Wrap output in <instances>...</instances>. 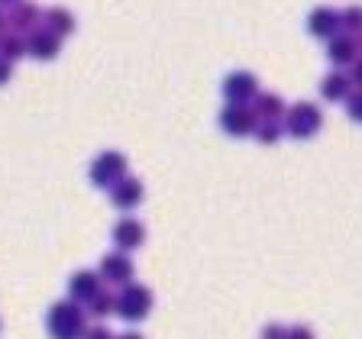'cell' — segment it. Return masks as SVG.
<instances>
[{"label":"cell","mask_w":362,"mask_h":339,"mask_svg":"<svg viewBox=\"0 0 362 339\" xmlns=\"http://www.w3.org/2000/svg\"><path fill=\"white\" fill-rule=\"evenodd\" d=\"M49 336L52 339H84L88 333V320H84V310L75 301H59L49 310Z\"/></svg>","instance_id":"6da1fadb"},{"label":"cell","mask_w":362,"mask_h":339,"mask_svg":"<svg viewBox=\"0 0 362 339\" xmlns=\"http://www.w3.org/2000/svg\"><path fill=\"white\" fill-rule=\"evenodd\" d=\"M320 126H324V113L310 100H298L285 110V133L294 136V139H310V136H317Z\"/></svg>","instance_id":"7a4b0ae2"},{"label":"cell","mask_w":362,"mask_h":339,"mask_svg":"<svg viewBox=\"0 0 362 339\" xmlns=\"http://www.w3.org/2000/svg\"><path fill=\"white\" fill-rule=\"evenodd\" d=\"M152 304H156V297H152V291L146 285H127L117 294V314L123 320H129V323L146 320L152 314Z\"/></svg>","instance_id":"3957f363"},{"label":"cell","mask_w":362,"mask_h":339,"mask_svg":"<svg viewBox=\"0 0 362 339\" xmlns=\"http://www.w3.org/2000/svg\"><path fill=\"white\" fill-rule=\"evenodd\" d=\"M123 178H127V155H120V152H100V155L94 158L90 181H94L98 188L110 191L113 184H120Z\"/></svg>","instance_id":"277c9868"},{"label":"cell","mask_w":362,"mask_h":339,"mask_svg":"<svg viewBox=\"0 0 362 339\" xmlns=\"http://www.w3.org/2000/svg\"><path fill=\"white\" fill-rule=\"evenodd\" d=\"M256 126H259V120L249 104H226L220 110V129L226 136H249V133H256Z\"/></svg>","instance_id":"5b68a950"},{"label":"cell","mask_w":362,"mask_h":339,"mask_svg":"<svg viewBox=\"0 0 362 339\" xmlns=\"http://www.w3.org/2000/svg\"><path fill=\"white\" fill-rule=\"evenodd\" d=\"M259 94V78L252 71H230L223 78V97L226 104H252Z\"/></svg>","instance_id":"8992f818"},{"label":"cell","mask_w":362,"mask_h":339,"mask_svg":"<svg viewBox=\"0 0 362 339\" xmlns=\"http://www.w3.org/2000/svg\"><path fill=\"white\" fill-rule=\"evenodd\" d=\"M100 278L117 287L133 285V262H129L127 252H110V256L100 258Z\"/></svg>","instance_id":"52a82bcc"},{"label":"cell","mask_w":362,"mask_h":339,"mask_svg":"<svg viewBox=\"0 0 362 339\" xmlns=\"http://www.w3.org/2000/svg\"><path fill=\"white\" fill-rule=\"evenodd\" d=\"M68 291H71V301L75 304H90L104 287H100V275L98 271H75L71 281H68Z\"/></svg>","instance_id":"ba28073f"},{"label":"cell","mask_w":362,"mask_h":339,"mask_svg":"<svg viewBox=\"0 0 362 339\" xmlns=\"http://www.w3.org/2000/svg\"><path fill=\"white\" fill-rule=\"evenodd\" d=\"M146 239V230L136 217H123L113 226V242L120 246V252H129V249H139Z\"/></svg>","instance_id":"9c48e42d"},{"label":"cell","mask_w":362,"mask_h":339,"mask_svg":"<svg viewBox=\"0 0 362 339\" xmlns=\"http://www.w3.org/2000/svg\"><path fill=\"white\" fill-rule=\"evenodd\" d=\"M308 30L317 39H333L339 36V13L333 7H317L308 16Z\"/></svg>","instance_id":"30bf717a"},{"label":"cell","mask_w":362,"mask_h":339,"mask_svg":"<svg viewBox=\"0 0 362 339\" xmlns=\"http://www.w3.org/2000/svg\"><path fill=\"white\" fill-rule=\"evenodd\" d=\"M59 49H62V39L52 36L49 30H33L30 36H26V52H30L33 59H39V61L55 59Z\"/></svg>","instance_id":"8fae6325"},{"label":"cell","mask_w":362,"mask_h":339,"mask_svg":"<svg viewBox=\"0 0 362 339\" xmlns=\"http://www.w3.org/2000/svg\"><path fill=\"white\" fill-rule=\"evenodd\" d=\"M143 181L139 178H123L120 184H113L110 188V201L120 207V210H133V207H139L143 203Z\"/></svg>","instance_id":"7c38bea8"},{"label":"cell","mask_w":362,"mask_h":339,"mask_svg":"<svg viewBox=\"0 0 362 339\" xmlns=\"http://www.w3.org/2000/svg\"><path fill=\"white\" fill-rule=\"evenodd\" d=\"M249 107H252L259 123H279V120H285V110H288L285 100H281L279 94H262V90H259L256 100Z\"/></svg>","instance_id":"4fadbf2b"},{"label":"cell","mask_w":362,"mask_h":339,"mask_svg":"<svg viewBox=\"0 0 362 339\" xmlns=\"http://www.w3.org/2000/svg\"><path fill=\"white\" fill-rule=\"evenodd\" d=\"M327 59L337 68L353 65V61L359 59V45H356L353 36H343V32H339V36H333L330 42H327Z\"/></svg>","instance_id":"5bb4252c"},{"label":"cell","mask_w":362,"mask_h":339,"mask_svg":"<svg viewBox=\"0 0 362 339\" xmlns=\"http://www.w3.org/2000/svg\"><path fill=\"white\" fill-rule=\"evenodd\" d=\"M349 94H353V84H349V75H343V71H330L320 81V97L330 100V104H343Z\"/></svg>","instance_id":"9a60e30c"},{"label":"cell","mask_w":362,"mask_h":339,"mask_svg":"<svg viewBox=\"0 0 362 339\" xmlns=\"http://www.w3.org/2000/svg\"><path fill=\"white\" fill-rule=\"evenodd\" d=\"M7 23L13 26V32H26V30H33V26L39 23V10L33 7V4H13V7H10Z\"/></svg>","instance_id":"2e32d148"},{"label":"cell","mask_w":362,"mask_h":339,"mask_svg":"<svg viewBox=\"0 0 362 339\" xmlns=\"http://www.w3.org/2000/svg\"><path fill=\"white\" fill-rule=\"evenodd\" d=\"M45 30L52 32V36H59V39L71 36V32H75V16L68 13V10H62V7L49 10V13H45Z\"/></svg>","instance_id":"e0dca14e"},{"label":"cell","mask_w":362,"mask_h":339,"mask_svg":"<svg viewBox=\"0 0 362 339\" xmlns=\"http://www.w3.org/2000/svg\"><path fill=\"white\" fill-rule=\"evenodd\" d=\"M20 55H26V39H23L20 32H4V36H0V59H7L10 65H13Z\"/></svg>","instance_id":"ac0fdd59"},{"label":"cell","mask_w":362,"mask_h":339,"mask_svg":"<svg viewBox=\"0 0 362 339\" xmlns=\"http://www.w3.org/2000/svg\"><path fill=\"white\" fill-rule=\"evenodd\" d=\"M339 32L343 36H362V7H346L339 13Z\"/></svg>","instance_id":"d6986e66"},{"label":"cell","mask_w":362,"mask_h":339,"mask_svg":"<svg viewBox=\"0 0 362 339\" xmlns=\"http://www.w3.org/2000/svg\"><path fill=\"white\" fill-rule=\"evenodd\" d=\"M88 310H90V316H98V320H104V316L117 314V294L100 291L98 297H94V301L88 304Z\"/></svg>","instance_id":"ffe728a7"},{"label":"cell","mask_w":362,"mask_h":339,"mask_svg":"<svg viewBox=\"0 0 362 339\" xmlns=\"http://www.w3.org/2000/svg\"><path fill=\"white\" fill-rule=\"evenodd\" d=\"M256 139L262 145H275L281 139V126H279V123H259V126H256Z\"/></svg>","instance_id":"44dd1931"},{"label":"cell","mask_w":362,"mask_h":339,"mask_svg":"<svg viewBox=\"0 0 362 339\" xmlns=\"http://www.w3.org/2000/svg\"><path fill=\"white\" fill-rule=\"evenodd\" d=\"M346 113L353 123H362V90H353L346 97Z\"/></svg>","instance_id":"7402d4cb"},{"label":"cell","mask_w":362,"mask_h":339,"mask_svg":"<svg viewBox=\"0 0 362 339\" xmlns=\"http://www.w3.org/2000/svg\"><path fill=\"white\" fill-rule=\"evenodd\" d=\"M285 339H314V330H310V326H291V330L285 333Z\"/></svg>","instance_id":"603a6c76"},{"label":"cell","mask_w":362,"mask_h":339,"mask_svg":"<svg viewBox=\"0 0 362 339\" xmlns=\"http://www.w3.org/2000/svg\"><path fill=\"white\" fill-rule=\"evenodd\" d=\"M349 84H353L356 90H362V59L353 61V71H349Z\"/></svg>","instance_id":"cb8c5ba5"},{"label":"cell","mask_w":362,"mask_h":339,"mask_svg":"<svg viewBox=\"0 0 362 339\" xmlns=\"http://www.w3.org/2000/svg\"><path fill=\"white\" fill-rule=\"evenodd\" d=\"M84 339H117V336H113L107 326H90V330L84 333Z\"/></svg>","instance_id":"d4e9b609"},{"label":"cell","mask_w":362,"mask_h":339,"mask_svg":"<svg viewBox=\"0 0 362 339\" xmlns=\"http://www.w3.org/2000/svg\"><path fill=\"white\" fill-rule=\"evenodd\" d=\"M285 326H279V323H269V326H265V330H262V339H285Z\"/></svg>","instance_id":"484cf974"},{"label":"cell","mask_w":362,"mask_h":339,"mask_svg":"<svg viewBox=\"0 0 362 339\" xmlns=\"http://www.w3.org/2000/svg\"><path fill=\"white\" fill-rule=\"evenodd\" d=\"M10 75H13V65H10L7 59H0V84H7Z\"/></svg>","instance_id":"4316f807"},{"label":"cell","mask_w":362,"mask_h":339,"mask_svg":"<svg viewBox=\"0 0 362 339\" xmlns=\"http://www.w3.org/2000/svg\"><path fill=\"white\" fill-rule=\"evenodd\" d=\"M4 32H7V10L0 7V36H4Z\"/></svg>","instance_id":"83f0119b"},{"label":"cell","mask_w":362,"mask_h":339,"mask_svg":"<svg viewBox=\"0 0 362 339\" xmlns=\"http://www.w3.org/2000/svg\"><path fill=\"white\" fill-rule=\"evenodd\" d=\"M117 339H143L139 333H123V336H117Z\"/></svg>","instance_id":"f1b7e54d"},{"label":"cell","mask_w":362,"mask_h":339,"mask_svg":"<svg viewBox=\"0 0 362 339\" xmlns=\"http://www.w3.org/2000/svg\"><path fill=\"white\" fill-rule=\"evenodd\" d=\"M356 45H359V52H362V36H356Z\"/></svg>","instance_id":"f546056e"}]
</instances>
